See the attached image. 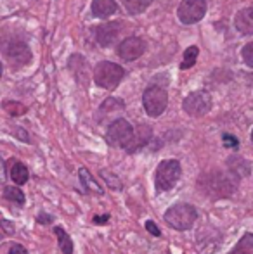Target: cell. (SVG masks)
<instances>
[{
    "mask_svg": "<svg viewBox=\"0 0 253 254\" xmlns=\"http://www.w3.org/2000/svg\"><path fill=\"white\" fill-rule=\"evenodd\" d=\"M203 192L208 194L212 199H224L231 197L236 192L238 178L233 173H220V171H212L205 175L199 180Z\"/></svg>",
    "mask_w": 253,
    "mask_h": 254,
    "instance_id": "cell-1",
    "label": "cell"
},
{
    "mask_svg": "<svg viewBox=\"0 0 253 254\" xmlns=\"http://www.w3.org/2000/svg\"><path fill=\"white\" fill-rule=\"evenodd\" d=\"M198 220V211L194 206L186 202H179L173 204L172 207H169V211L165 213V221L170 225L172 228L179 232L189 230L194 225V221Z\"/></svg>",
    "mask_w": 253,
    "mask_h": 254,
    "instance_id": "cell-2",
    "label": "cell"
},
{
    "mask_svg": "<svg viewBox=\"0 0 253 254\" xmlns=\"http://www.w3.org/2000/svg\"><path fill=\"white\" fill-rule=\"evenodd\" d=\"M125 76V71L122 66L116 63H109V61H102L95 66L94 69V81L97 87L104 88V90H115L120 85V81Z\"/></svg>",
    "mask_w": 253,
    "mask_h": 254,
    "instance_id": "cell-3",
    "label": "cell"
},
{
    "mask_svg": "<svg viewBox=\"0 0 253 254\" xmlns=\"http://www.w3.org/2000/svg\"><path fill=\"white\" fill-rule=\"evenodd\" d=\"M180 175H182V168H180V163L177 159L162 161L158 164V168H156V177H155L156 189L160 192L172 190L177 182H179Z\"/></svg>",
    "mask_w": 253,
    "mask_h": 254,
    "instance_id": "cell-4",
    "label": "cell"
},
{
    "mask_svg": "<svg viewBox=\"0 0 253 254\" xmlns=\"http://www.w3.org/2000/svg\"><path fill=\"white\" fill-rule=\"evenodd\" d=\"M142 104H144L148 116L158 118L165 113L167 106H169V94L165 88L158 87V85H149L142 94Z\"/></svg>",
    "mask_w": 253,
    "mask_h": 254,
    "instance_id": "cell-5",
    "label": "cell"
},
{
    "mask_svg": "<svg viewBox=\"0 0 253 254\" xmlns=\"http://www.w3.org/2000/svg\"><path fill=\"white\" fill-rule=\"evenodd\" d=\"M134 137V128L128 123L127 120H115L108 128V133H106V142L113 147H123L125 149L128 142Z\"/></svg>",
    "mask_w": 253,
    "mask_h": 254,
    "instance_id": "cell-6",
    "label": "cell"
},
{
    "mask_svg": "<svg viewBox=\"0 0 253 254\" xmlns=\"http://www.w3.org/2000/svg\"><path fill=\"white\" fill-rule=\"evenodd\" d=\"M182 107L189 116L201 118L206 113H210V109H212V95L205 90L192 92V94H189L184 99Z\"/></svg>",
    "mask_w": 253,
    "mask_h": 254,
    "instance_id": "cell-7",
    "label": "cell"
},
{
    "mask_svg": "<svg viewBox=\"0 0 253 254\" xmlns=\"http://www.w3.org/2000/svg\"><path fill=\"white\" fill-rule=\"evenodd\" d=\"M206 14V0H182L177 10V17L182 24H194Z\"/></svg>",
    "mask_w": 253,
    "mask_h": 254,
    "instance_id": "cell-8",
    "label": "cell"
},
{
    "mask_svg": "<svg viewBox=\"0 0 253 254\" xmlns=\"http://www.w3.org/2000/svg\"><path fill=\"white\" fill-rule=\"evenodd\" d=\"M146 42L139 37H128L122 44L118 45V56L122 57L123 61H135L146 52Z\"/></svg>",
    "mask_w": 253,
    "mask_h": 254,
    "instance_id": "cell-9",
    "label": "cell"
},
{
    "mask_svg": "<svg viewBox=\"0 0 253 254\" xmlns=\"http://www.w3.org/2000/svg\"><path fill=\"white\" fill-rule=\"evenodd\" d=\"M5 56L9 59V63L16 67H21L24 64L30 63L31 59V51L24 42L21 40H14L9 44V47L5 49Z\"/></svg>",
    "mask_w": 253,
    "mask_h": 254,
    "instance_id": "cell-10",
    "label": "cell"
},
{
    "mask_svg": "<svg viewBox=\"0 0 253 254\" xmlns=\"http://www.w3.org/2000/svg\"><path fill=\"white\" fill-rule=\"evenodd\" d=\"M120 31H122V23L120 21H113V23H106L95 30V40L102 47H111L118 38Z\"/></svg>",
    "mask_w": 253,
    "mask_h": 254,
    "instance_id": "cell-11",
    "label": "cell"
},
{
    "mask_svg": "<svg viewBox=\"0 0 253 254\" xmlns=\"http://www.w3.org/2000/svg\"><path fill=\"white\" fill-rule=\"evenodd\" d=\"M151 137H153L151 127H148V125H139L137 130H134V137H132V140L128 142L125 151L128 154L137 152L139 149H142L144 145H148L149 142H151Z\"/></svg>",
    "mask_w": 253,
    "mask_h": 254,
    "instance_id": "cell-12",
    "label": "cell"
},
{
    "mask_svg": "<svg viewBox=\"0 0 253 254\" xmlns=\"http://www.w3.org/2000/svg\"><path fill=\"white\" fill-rule=\"evenodd\" d=\"M236 30L243 35H253V5L240 10L234 17Z\"/></svg>",
    "mask_w": 253,
    "mask_h": 254,
    "instance_id": "cell-13",
    "label": "cell"
},
{
    "mask_svg": "<svg viewBox=\"0 0 253 254\" xmlns=\"http://www.w3.org/2000/svg\"><path fill=\"white\" fill-rule=\"evenodd\" d=\"M227 166H229V171L236 178L248 177V175L252 173L250 161H247L245 157H241V156H231L229 159H227Z\"/></svg>",
    "mask_w": 253,
    "mask_h": 254,
    "instance_id": "cell-14",
    "label": "cell"
},
{
    "mask_svg": "<svg viewBox=\"0 0 253 254\" xmlns=\"http://www.w3.org/2000/svg\"><path fill=\"white\" fill-rule=\"evenodd\" d=\"M118 5L115 0H92V14L99 19H108L116 12Z\"/></svg>",
    "mask_w": 253,
    "mask_h": 254,
    "instance_id": "cell-15",
    "label": "cell"
},
{
    "mask_svg": "<svg viewBox=\"0 0 253 254\" xmlns=\"http://www.w3.org/2000/svg\"><path fill=\"white\" fill-rule=\"evenodd\" d=\"M78 177H80L82 187H84L85 192H94V194H99V195L104 194V190L101 189V185L94 180V177H92L90 171H88L87 168H80V170H78Z\"/></svg>",
    "mask_w": 253,
    "mask_h": 254,
    "instance_id": "cell-16",
    "label": "cell"
},
{
    "mask_svg": "<svg viewBox=\"0 0 253 254\" xmlns=\"http://www.w3.org/2000/svg\"><path fill=\"white\" fill-rule=\"evenodd\" d=\"M253 253V234H245L243 237L238 241V244L233 248L229 254H252Z\"/></svg>",
    "mask_w": 253,
    "mask_h": 254,
    "instance_id": "cell-17",
    "label": "cell"
},
{
    "mask_svg": "<svg viewBox=\"0 0 253 254\" xmlns=\"http://www.w3.org/2000/svg\"><path fill=\"white\" fill-rule=\"evenodd\" d=\"M28 177H30V175H28V168L24 166L23 163L16 161V163L12 164V168H10V178H12V182L17 185H23V184H26Z\"/></svg>",
    "mask_w": 253,
    "mask_h": 254,
    "instance_id": "cell-18",
    "label": "cell"
},
{
    "mask_svg": "<svg viewBox=\"0 0 253 254\" xmlns=\"http://www.w3.org/2000/svg\"><path fill=\"white\" fill-rule=\"evenodd\" d=\"M151 3H153V0H123V5H125L127 12L132 14V16L142 14Z\"/></svg>",
    "mask_w": 253,
    "mask_h": 254,
    "instance_id": "cell-19",
    "label": "cell"
},
{
    "mask_svg": "<svg viewBox=\"0 0 253 254\" xmlns=\"http://www.w3.org/2000/svg\"><path fill=\"white\" fill-rule=\"evenodd\" d=\"M54 234L58 235V242H59V248H61V251L64 254H73V241H71L70 235H68L61 227H56Z\"/></svg>",
    "mask_w": 253,
    "mask_h": 254,
    "instance_id": "cell-20",
    "label": "cell"
},
{
    "mask_svg": "<svg viewBox=\"0 0 253 254\" xmlns=\"http://www.w3.org/2000/svg\"><path fill=\"white\" fill-rule=\"evenodd\" d=\"M122 109H125V102L120 101V99L109 97V99H106V101L101 104V109H99V113L104 114V113H113V111H122Z\"/></svg>",
    "mask_w": 253,
    "mask_h": 254,
    "instance_id": "cell-21",
    "label": "cell"
},
{
    "mask_svg": "<svg viewBox=\"0 0 253 254\" xmlns=\"http://www.w3.org/2000/svg\"><path fill=\"white\" fill-rule=\"evenodd\" d=\"M198 54H199V49L196 47V45L186 49V52H184V59H182V63H180V69H189V67L194 66L196 59H198Z\"/></svg>",
    "mask_w": 253,
    "mask_h": 254,
    "instance_id": "cell-22",
    "label": "cell"
},
{
    "mask_svg": "<svg viewBox=\"0 0 253 254\" xmlns=\"http://www.w3.org/2000/svg\"><path fill=\"white\" fill-rule=\"evenodd\" d=\"M3 197L12 201L14 204H17V206H23L24 204V194L17 187H5L3 189Z\"/></svg>",
    "mask_w": 253,
    "mask_h": 254,
    "instance_id": "cell-23",
    "label": "cell"
},
{
    "mask_svg": "<svg viewBox=\"0 0 253 254\" xmlns=\"http://www.w3.org/2000/svg\"><path fill=\"white\" fill-rule=\"evenodd\" d=\"M101 178L102 180L108 184V187L109 189H113V190H122V180H120L118 177H116L115 173H111V171H108V170H101Z\"/></svg>",
    "mask_w": 253,
    "mask_h": 254,
    "instance_id": "cell-24",
    "label": "cell"
},
{
    "mask_svg": "<svg viewBox=\"0 0 253 254\" xmlns=\"http://www.w3.org/2000/svg\"><path fill=\"white\" fill-rule=\"evenodd\" d=\"M3 109H5L10 116H23V114L26 113V107L16 101H5L3 102Z\"/></svg>",
    "mask_w": 253,
    "mask_h": 254,
    "instance_id": "cell-25",
    "label": "cell"
},
{
    "mask_svg": "<svg viewBox=\"0 0 253 254\" xmlns=\"http://www.w3.org/2000/svg\"><path fill=\"white\" fill-rule=\"evenodd\" d=\"M241 54H243V61L247 63V66H250L253 69V42L248 45H245Z\"/></svg>",
    "mask_w": 253,
    "mask_h": 254,
    "instance_id": "cell-26",
    "label": "cell"
},
{
    "mask_svg": "<svg viewBox=\"0 0 253 254\" xmlns=\"http://www.w3.org/2000/svg\"><path fill=\"white\" fill-rule=\"evenodd\" d=\"M222 140H224V145H226V147H229V149H236L238 145H240L238 138L233 137V135H229V133H224L222 135Z\"/></svg>",
    "mask_w": 253,
    "mask_h": 254,
    "instance_id": "cell-27",
    "label": "cell"
},
{
    "mask_svg": "<svg viewBox=\"0 0 253 254\" xmlns=\"http://www.w3.org/2000/svg\"><path fill=\"white\" fill-rule=\"evenodd\" d=\"M0 228H2L7 235L14 234V223H12V221H9V220H0Z\"/></svg>",
    "mask_w": 253,
    "mask_h": 254,
    "instance_id": "cell-28",
    "label": "cell"
},
{
    "mask_svg": "<svg viewBox=\"0 0 253 254\" xmlns=\"http://www.w3.org/2000/svg\"><path fill=\"white\" fill-rule=\"evenodd\" d=\"M146 230H148L151 235H155V237H160V235H162V232H160V228L156 227V223H155V221H151V220L146 221Z\"/></svg>",
    "mask_w": 253,
    "mask_h": 254,
    "instance_id": "cell-29",
    "label": "cell"
},
{
    "mask_svg": "<svg viewBox=\"0 0 253 254\" xmlns=\"http://www.w3.org/2000/svg\"><path fill=\"white\" fill-rule=\"evenodd\" d=\"M37 221H38L40 225H51L52 221H54V218H52L51 214H47V213H40V214L37 216Z\"/></svg>",
    "mask_w": 253,
    "mask_h": 254,
    "instance_id": "cell-30",
    "label": "cell"
},
{
    "mask_svg": "<svg viewBox=\"0 0 253 254\" xmlns=\"http://www.w3.org/2000/svg\"><path fill=\"white\" fill-rule=\"evenodd\" d=\"M9 254H28L26 248H23L21 244H12L9 249Z\"/></svg>",
    "mask_w": 253,
    "mask_h": 254,
    "instance_id": "cell-31",
    "label": "cell"
},
{
    "mask_svg": "<svg viewBox=\"0 0 253 254\" xmlns=\"http://www.w3.org/2000/svg\"><path fill=\"white\" fill-rule=\"evenodd\" d=\"M94 221L95 225H106L109 221V214H101V216H94Z\"/></svg>",
    "mask_w": 253,
    "mask_h": 254,
    "instance_id": "cell-32",
    "label": "cell"
},
{
    "mask_svg": "<svg viewBox=\"0 0 253 254\" xmlns=\"http://www.w3.org/2000/svg\"><path fill=\"white\" fill-rule=\"evenodd\" d=\"M3 178H5V171H3V163H2V159H0V184L3 182Z\"/></svg>",
    "mask_w": 253,
    "mask_h": 254,
    "instance_id": "cell-33",
    "label": "cell"
},
{
    "mask_svg": "<svg viewBox=\"0 0 253 254\" xmlns=\"http://www.w3.org/2000/svg\"><path fill=\"white\" fill-rule=\"evenodd\" d=\"M0 76H2V63H0Z\"/></svg>",
    "mask_w": 253,
    "mask_h": 254,
    "instance_id": "cell-34",
    "label": "cell"
},
{
    "mask_svg": "<svg viewBox=\"0 0 253 254\" xmlns=\"http://www.w3.org/2000/svg\"><path fill=\"white\" fill-rule=\"evenodd\" d=\"M252 144H253V131H252Z\"/></svg>",
    "mask_w": 253,
    "mask_h": 254,
    "instance_id": "cell-35",
    "label": "cell"
},
{
    "mask_svg": "<svg viewBox=\"0 0 253 254\" xmlns=\"http://www.w3.org/2000/svg\"><path fill=\"white\" fill-rule=\"evenodd\" d=\"M0 239H2V235H0Z\"/></svg>",
    "mask_w": 253,
    "mask_h": 254,
    "instance_id": "cell-36",
    "label": "cell"
}]
</instances>
